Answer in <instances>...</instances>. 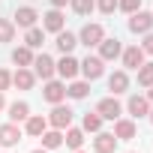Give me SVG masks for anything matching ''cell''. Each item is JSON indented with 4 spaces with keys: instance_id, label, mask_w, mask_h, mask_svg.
I'll list each match as a JSON object with an SVG mask.
<instances>
[{
    "instance_id": "cell-1",
    "label": "cell",
    "mask_w": 153,
    "mask_h": 153,
    "mask_svg": "<svg viewBox=\"0 0 153 153\" xmlns=\"http://www.w3.org/2000/svg\"><path fill=\"white\" fill-rule=\"evenodd\" d=\"M102 39H105V30H102V24H84V27H81V33H78V42H81V45H87V48L99 45Z\"/></svg>"
},
{
    "instance_id": "cell-2",
    "label": "cell",
    "mask_w": 153,
    "mask_h": 153,
    "mask_svg": "<svg viewBox=\"0 0 153 153\" xmlns=\"http://www.w3.org/2000/svg\"><path fill=\"white\" fill-rule=\"evenodd\" d=\"M102 63H105L102 57H90V54H87V57H84V60H81L78 66H81V72H84V78H90V81H96L99 75L105 72V66H102Z\"/></svg>"
},
{
    "instance_id": "cell-3",
    "label": "cell",
    "mask_w": 153,
    "mask_h": 153,
    "mask_svg": "<svg viewBox=\"0 0 153 153\" xmlns=\"http://www.w3.org/2000/svg\"><path fill=\"white\" fill-rule=\"evenodd\" d=\"M129 30L132 33H150L153 30V15L150 12H132V18H129Z\"/></svg>"
},
{
    "instance_id": "cell-4",
    "label": "cell",
    "mask_w": 153,
    "mask_h": 153,
    "mask_svg": "<svg viewBox=\"0 0 153 153\" xmlns=\"http://www.w3.org/2000/svg\"><path fill=\"white\" fill-rule=\"evenodd\" d=\"M48 123H51L54 129H69V123H72V108H66V105H54Z\"/></svg>"
},
{
    "instance_id": "cell-5",
    "label": "cell",
    "mask_w": 153,
    "mask_h": 153,
    "mask_svg": "<svg viewBox=\"0 0 153 153\" xmlns=\"http://www.w3.org/2000/svg\"><path fill=\"white\" fill-rule=\"evenodd\" d=\"M42 96H45L51 105H60V102L66 99V84H60V81H48L45 90H42Z\"/></svg>"
},
{
    "instance_id": "cell-6",
    "label": "cell",
    "mask_w": 153,
    "mask_h": 153,
    "mask_svg": "<svg viewBox=\"0 0 153 153\" xmlns=\"http://www.w3.org/2000/svg\"><path fill=\"white\" fill-rule=\"evenodd\" d=\"M120 111H123V108H120V102H117V99H102V102L96 105V114H99L102 120H117V117H120Z\"/></svg>"
},
{
    "instance_id": "cell-7",
    "label": "cell",
    "mask_w": 153,
    "mask_h": 153,
    "mask_svg": "<svg viewBox=\"0 0 153 153\" xmlns=\"http://www.w3.org/2000/svg\"><path fill=\"white\" fill-rule=\"evenodd\" d=\"M18 141H21V129L15 123H3L0 126V144L3 147H15Z\"/></svg>"
},
{
    "instance_id": "cell-8",
    "label": "cell",
    "mask_w": 153,
    "mask_h": 153,
    "mask_svg": "<svg viewBox=\"0 0 153 153\" xmlns=\"http://www.w3.org/2000/svg\"><path fill=\"white\" fill-rule=\"evenodd\" d=\"M33 66H36V75L39 78H45V81H51V75H54V60L48 57V54H39V57H33Z\"/></svg>"
},
{
    "instance_id": "cell-9",
    "label": "cell",
    "mask_w": 153,
    "mask_h": 153,
    "mask_svg": "<svg viewBox=\"0 0 153 153\" xmlns=\"http://www.w3.org/2000/svg\"><path fill=\"white\" fill-rule=\"evenodd\" d=\"M93 150H96V153H114V150H117V138H114L111 132H99V135L93 138Z\"/></svg>"
},
{
    "instance_id": "cell-10",
    "label": "cell",
    "mask_w": 153,
    "mask_h": 153,
    "mask_svg": "<svg viewBox=\"0 0 153 153\" xmlns=\"http://www.w3.org/2000/svg\"><path fill=\"white\" fill-rule=\"evenodd\" d=\"M42 27L51 30V33H60V30H63V12H60L57 6H54L51 12H45V15H42Z\"/></svg>"
},
{
    "instance_id": "cell-11",
    "label": "cell",
    "mask_w": 153,
    "mask_h": 153,
    "mask_svg": "<svg viewBox=\"0 0 153 153\" xmlns=\"http://www.w3.org/2000/svg\"><path fill=\"white\" fill-rule=\"evenodd\" d=\"M120 51H123L120 39H102L99 42V57L102 60H114V57H120Z\"/></svg>"
},
{
    "instance_id": "cell-12",
    "label": "cell",
    "mask_w": 153,
    "mask_h": 153,
    "mask_svg": "<svg viewBox=\"0 0 153 153\" xmlns=\"http://www.w3.org/2000/svg\"><path fill=\"white\" fill-rule=\"evenodd\" d=\"M54 66H57V72L63 75V78H75V75H78V60H75L72 54H63V60L54 63Z\"/></svg>"
},
{
    "instance_id": "cell-13",
    "label": "cell",
    "mask_w": 153,
    "mask_h": 153,
    "mask_svg": "<svg viewBox=\"0 0 153 153\" xmlns=\"http://www.w3.org/2000/svg\"><path fill=\"white\" fill-rule=\"evenodd\" d=\"M33 81H36V75H33L27 66H18V72L12 75V84H15V87H21V90H30V87H33Z\"/></svg>"
},
{
    "instance_id": "cell-14",
    "label": "cell",
    "mask_w": 153,
    "mask_h": 153,
    "mask_svg": "<svg viewBox=\"0 0 153 153\" xmlns=\"http://www.w3.org/2000/svg\"><path fill=\"white\" fill-rule=\"evenodd\" d=\"M141 63H144V51H141L138 45H132V48L123 51V66H126V69H138Z\"/></svg>"
},
{
    "instance_id": "cell-15",
    "label": "cell",
    "mask_w": 153,
    "mask_h": 153,
    "mask_svg": "<svg viewBox=\"0 0 153 153\" xmlns=\"http://www.w3.org/2000/svg\"><path fill=\"white\" fill-rule=\"evenodd\" d=\"M36 18H39V15H36V9L21 6V9L15 12V21H12V24H18V27H33V24H36Z\"/></svg>"
},
{
    "instance_id": "cell-16",
    "label": "cell",
    "mask_w": 153,
    "mask_h": 153,
    "mask_svg": "<svg viewBox=\"0 0 153 153\" xmlns=\"http://www.w3.org/2000/svg\"><path fill=\"white\" fill-rule=\"evenodd\" d=\"M114 138H117V141H129V138H135V123H132V120H120V117H117Z\"/></svg>"
},
{
    "instance_id": "cell-17",
    "label": "cell",
    "mask_w": 153,
    "mask_h": 153,
    "mask_svg": "<svg viewBox=\"0 0 153 153\" xmlns=\"http://www.w3.org/2000/svg\"><path fill=\"white\" fill-rule=\"evenodd\" d=\"M126 108H129L132 117H144V114H150V105H147L144 96H132V99L126 102Z\"/></svg>"
},
{
    "instance_id": "cell-18",
    "label": "cell",
    "mask_w": 153,
    "mask_h": 153,
    "mask_svg": "<svg viewBox=\"0 0 153 153\" xmlns=\"http://www.w3.org/2000/svg\"><path fill=\"white\" fill-rule=\"evenodd\" d=\"M75 45H78V36H72L69 30H60V33H57V48H60L63 54H72Z\"/></svg>"
},
{
    "instance_id": "cell-19",
    "label": "cell",
    "mask_w": 153,
    "mask_h": 153,
    "mask_svg": "<svg viewBox=\"0 0 153 153\" xmlns=\"http://www.w3.org/2000/svg\"><path fill=\"white\" fill-rule=\"evenodd\" d=\"M126 87H129L126 72H114L111 78H108V90H114V96H117V93H126Z\"/></svg>"
},
{
    "instance_id": "cell-20",
    "label": "cell",
    "mask_w": 153,
    "mask_h": 153,
    "mask_svg": "<svg viewBox=\"0 0 153 153\" xmlns=\"http://www.w3.org/2000/svg\"><path fill=\"white\" fill-rule=\"evenodd\" d=\"M27 117H30V105H27V102H12V105H9V120H12V123L27 120Z\"/></svg>"
},
{
    "instance_id": "cell-21",
    "label": "cell",
    "mask_w": 153,
    "mask_h": 153,
    "mask_svg": "<svg viewBox=\"0 0 153 153\" xmlns=\"http://www.w3.org/2000/svg\"><path fill=\"white\" fill-rule=\"evenodd\" d=\"M60 144H63L60 129H51V132L45 129V132H42V147H45V150H54V147H60Z\"/></svg>"
},
{
    "instance_id": "cell-22",
    "label": "cell",
    "mask_w": 153,
    "mask_h": 153,
    "mask_svg": "<svg viewBox=\"0 0 153 153\" xmlns=\"http://www.w3.org/2000/svg\"><path fill=\"white\" fill-rule=\"evenodd\" d=\"M45 129H48V120H45V117H27V135L36 138V135H42Z\"/></svg>"
},
{
    "instance_id": "cell-23",
    "label": "cell",
    "mask_w": 153,
    "mask_h": 153,
    "mask_svg": "<svg viewBox=\"0 0 153 153\" xmlns=\"http://www.w3.org/2000/svg\"><path fill=\"white\" fill-rule=\"evenodd\" d=\"M45 42V33L39 27H27V48H42Z\"/></svg>"
},
{
    "instance_id": "cell-24",
    "label": "cell",
    "mask_w": 153,
    "mask_h": 153,
    "mask_svg": "<svg viewBox=\"0 0 153 153\" xmlns=\"http://www.w3.org/2000/svg\"><path fill=\"white\" fill-rule=\"evenodd\" d=\"M138 84H144V87L153 84V63H141L138 66Z\"/></svg>"
},
{
    "instance_id": "cell-25",
    "label": "cell",
    "mask_w": 153,
    "mask_h": 153,
    "mask_svg": "<svg viewBox=\"0 0 153 153\" xmlns=\"http://www.w3.org/2000/svg\"><path fill=\"white\" fill-rule=\"evenodd\" d=\"M12 60H15L18 66H30V63H33V54H30V48L24 45V48H15V51H12Z\"/></svg>"
},
{
    "instance_id": "cell-26",
    "label": "cell",
    "mask_w": 153,
    "mask_h": 153,
    "mask_svg": "<svg viewBox=\"0 0 153 153\" xmlns=\"http://www.w3.org/2000/svg\"><path fill=\"white\" fill-rule=\"evenodd\" d=\"M12 39H15V24L0 18V42H12Z\"/></svg>"
},
{
    "instance_id": "cell-27",
    "label": "cell",
    "mask_w": 153,
    "mask_h": 153,
    "mask_svg": "<svg viewBox=\"0 0 153 153\" xmlns=\"http://www.w3.org/2000/svg\"><path fill=\"white\" fill-rule=\"evenodd\" d=\"M66 144H69L72 150H78V147L84 144V132H81V129H66Z\"/></svg>"
},
{
    "instance_id": "cell-28",
    "label": "cell",
    "mask_w": 153,
    "mask_h": 153,
    "mask_svg": "<svg viewBox=\"0 0 153 153\" xmlns=\"http://www.w3.org/2000/svg\"><path fill=\"white\" fill-rule=\"evenodd\" d=\"M99 126H102V117H99L96 111H87V114H84V129H87V132H99Z\"/></svg>"
},
{
    "instance_id": "cell-29",
    "label": "cell",
    "mask_w": 153,
    "mask_h": 153,
    "mask_svg": "<svg viewBox=\"0 0 153 153\" xmlns=\"http://www.w3.org/2000/svg\"><path fill=\"white\" fill-rule=\"evenodd\" d=\"M96 6V0H72V9L78 12V15H90Z\"/></svg>"
},
{
    "instance_id": "cell-30",
    "label": "cell",
    "mask_w": 153,
    "mask_h": 153,
    "mask_svg": "<svg viewBox=\"0 0 153 153\" xmlns=\"http://www.w3.org/2000/svg\"><path fill=\"white\" fill-rule=\"evenodd\" d=\"M87 90H90V87H87L84 81H75V84H69V90H66V93H69L72 99H84V96H87Z\"/></svg>"
},
{
    "instance_id": "cell-31",
    "label": "cell",
    "mask_w": 153,
    "mask_h": 153,
    "mask_svg": "<svg viewBox=\"0 0 153 153\" xmlns=\"http://www.w3.org/2000/svg\"><path fill=\"white\" fill-rule=\"evenodd\" d=\"M117 6H120L123 12H129V15H132V12H138V6H141V0H117Z\"/></svg>"
},
{
    "instance_id": "cell-32",
    "label": "cell",
    "mask_w": 153,
    "mask_h": 153,
    "mask_svg": "<svg viewBox=\"0 0 153 153\" xmlns=\"http://www.w3.org/2000/svg\"><path fill=\"white\" fill-rule=\"evenodd\" d=\"M114 9H117V0H99V12L102 15H111Z\"/></svg>"
},
{
    "instance_id": "cell-33",
    "label": "cell",
    "mask_w": 153,
    "mask_h": 153,
    "mask_svg": "<svg viewBox=\"0 0 153 153\" xmlns=\"http://www.w3.org/2000/svg\"><path fill=\"white\" fill-rule=\"evenodd\" d=\"M9 84H12V75H9L6 69H0V93H3V90H6Z\"/></svg>"
},
{
    "instance_id": "cell-34",
    "label": "cell",
    "mask_w": 153,
    "mask_h": 153,
    "mask_svg": "<svg viewBox=\"0 0 153 153\" xmlns=\"http://www.w3.org/2000/svg\"><path fill=\"white\" fill-rule=\"evenodd\" d=\"M141 51H144V54H153V33H147V39H144Z\"/></svg>"
},
{
    "instance_id": "cell-35",
    "label": "cell",
    "mask_w": 153,
    "mask_h": 153,
    "mask_svg": "<svg viewBox=\"0 0 153 153\" xmlns=\"http://www.w3.org/2000/svg\"><path fill=\"white\" fill-rule=\"evenodd\" d=\"M51 3H54V6L60 9V6H66V3H69V0H51Z\"/></svg>"
},
{
    "instance_id": "cell-36",
    "label": "cell",
    "mask_w": 153,
    "mask_h": 153,
    "mask_svg": "<svg viewBox=\"0 0 153 153\" xmlns=\"http://www.w3.org/2000/svg\"><path fill=\"white\" fill-rule=\"evenodd\" d=\"M147 99H150V102H153V84H150V93H147Z\"/></svg>"
},
{
    "instance_id": "cell-37",
    "label": "cell",
    "mask_w": 153,
    "mask_h": 153,
    "mask_svg": "<svg viewBox=\"0 0 153 153\" xmlns=\"http://www.w3.org/2000/svg\"><path fill=\"white\" fill-rule=\"evenodd\" d=\"M3 105H6V102H3V93H0V108H3Z\"/></svg>"
},
{
    "instance_id": "cell-38",
    "label": "cell",
    "mask_w": 153,
    "mask_h": 153,
    "mask_svg": "<svg viewBox=\"0 0 153 153\" xmlns=\"http://www.w3.org/2000/svg\"><path fill=\"white\" fill-rule=\"evenodd\" d=\"M33 153H48V150H33Z\"/></svg>"
},
{
    "instance_id": "cell-39",
    "label": "cell",
    "mask_w": 153,
    "mask_h": 153,
    "mask_svg": "<svg viewBox=\"0 0 153 153\" xmlns=\"http://www.w3.org/2000/svg\"><path fill=\"white\" fill-rule=\"evenodd\" d=\"M150 123H153V111H150Z\"/></svg>"
},
{
    "instance_id": "cell-40",
    "label": "cell",
    "mask_w": 153,
    "mask_h": 153,
    "mask_svg": "<svg viewBox=\"0 0 153 153\" xmlns=\"http://www.w3.org/2000/svg\"><path fill=\"white\" fill-rule=\"evenodd\" d=\"M75 153H81V150H75Z\"/></svg>"
},
{
    "instance_id": "cell-41",
    "label": "cell",
    "mask_w": 153,
    "mask_h": 153,
    "mask_svg": "<svg viewBox=\"0 0 153 153\" xmlns=\"http://www.w3.org/2000/svg\"><path fill=\"white\" fill-rule=\"evenodd\" d=\"M129 153H135V150H129Z\"/></svg>"
}]
</instances>
